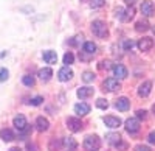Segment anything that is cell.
Wrapping results in <instances>:
<instances>
[{"instance_id":"f1b7e54d","label":"cell","mask_w":155,"mask_h":151,"mask_svg":"<svg viewBox=\"0 0 155 151\" xmlns=\"http://www.w3.org/2000/svg\"><path fill=\"white\" fill-rule=\"evenodd\" d=\"M22 81H23V84H25V86H30V87H31V86H34V78H33V77H30V75H25Z\"/></svg>"},{"instance_id":"4dcf8cb0","label":"cell","mask_w":155,"mask_h":151,"mask_svg":"<svg viewBox=\"0 0 155 151\" xmlns=\"http://www.w3.org/2000/svg\"><path fill=\"white\" fill-rule=\"evenodd\" d=\"M146 114H147V111H144V109H138V111H137V117H138L140 120H144V118L147 117Z\"/></svg>"},{"instance_id":"836d02e7","label":"cell","mask_w":155,"mask_h":151,"mask_svg":"<svg viewBox=\"0 0 155 151\" xmlns=\"http://www.w3.org/2000/svg\"><path fill=\"white\" fill-rule=\"evenodd\" d=\"M134 45H135V44H134V41H126L123 47H124L126 52H129V50H132V48H134Z\"/></svg>"},{"instance_id":"74e56055","label":"cell","mask_w":155,"mask_h":151,"mask_svg":"<svg viewBox=\"0 0 155 151\" xmlns=\"http://www.w3.org/2000/svg\"><path fill=\"white\" fill-rule=\"evenodd\" d=\"M135 151H150V148L146 146V145H138V146L135 148Z\"/></svg>"},{"instance_id":"b9f144b4","label":"cell","mask_w":155,"mask_h":151,"mask_svg":"<svg viewBox=\"0 0 155 151\" xmlns=\"http://www.w3.org/2000/svg\"><path fill=\"white\" fill-rule=\"evenodd\" d=\"M9 151H22V149H20V148H11Z\"/></svg>"},{"instance_id":"f546056e","label":"cell","mask_w":155,"mask_h":151,"mask_svg":"<svg viewBox=\"0 0 155 151\" xmlns=\"http://www.w3.org/2000/svg\"><path fill=\"white\" fill-rule=\"evenodd\" d=\"M96 106H98L99 109H107V108H109V103H107V100L99 98L98 101H96Z\"/></svg>"},{"instance_id":"d6a6232c","label":"cell","mask_w":155,"mask_h":151,"mask_svg":"<svg viewBox=\"0 0 155 151\" xmlns=\"http://www.w3.org/2000/svg\"><path fill=\"white\" fill-rule=\"evenodd\" d=\"M42 101H44V98H42V97H34V98L31 100V105H33V106H39Z\"/></svg>"},{"instance_id":"7c38bea8","label":"cell","mask_w":155,"mask_h":151,"mask_svg":"<svg viewBox=\"0 0 155 151\" xmlns=\"http://www.w3.org/2000/svg\"><path fill=\"white\" fill-rule=\"evenodd\" d=\"M42 56H44V61L47 64H56V61H58V55L53 50H47V52H44Z\"/></svg>"},{"instance_id":"3957f363","label":"cell","mask_w":155,"mask_h":151,"mask_svg":"<svg viewBox=\"0 0 155 151\" xmlns=\"http://www.w3.org/2000/svg\"><path fill=\"white\" fill-rule=\"evenodd\" d=\"M14 126L16 129L20 132V134H27L28 132V123H27V118H25V115H17L14 118Z\"/></svg>"},{"instance_id":"8fae6325","label":"cell","mask_w":155,"mask_h":151,"mask_svg":"<svg viewBox=\"0 0 155 151\" xmlns=\"http://www.w3.org/2000/svg\"><path fill=\"white\" fill-rule=\"evenodd\" d=\"M115 108L118 109V111H127L129 108H130V101H129V98H126V97H121V98H118V100H116Z\"/></svg>"},{"instance_id":"4fadbf2b","label":"cell","mask_w":155,"mask_h":151,"mask_svg":"<svg viewBox=\"0 0 155 151\" xmlns=\"http://www.w3.org/2000/svg\"><path fill=\"white\" fill-rule=\"evenodd\" d=\"M113 73L116 75L118 78H127V75H129V72H127V69L123 66V64H116V66H113Z\"/></svg>"},{"instance_id":"5bb4252c","label":"cell","mask_w":155,"mask_h":151,"mask_svg":"<svg viewBox=\"0 0 155 151\" xmlns=\"http://www.w3.org/2000/svg\"><path fill=\"white\" fill-rule=\"evenodd\" d=\"M104 123L107 125L109 128L115 129V128H118L120 125H121V120H120L118 117H112V115H107V117H104Z\"/></svg>"},{"instance_id":"d4e9b609","label":"cell","mask_w":155,"mask_h":151,"mask_svg":"<svg viewBox=\"0 0 155 151\" xmlns=\"http://www.w3.org/2000/svg\"><path fill=\"white\" fill-rule=\"evenodd\" d=\"M73 61H74V56H73V53H65L64 55V64H67V67L70 66V64H73Z\"/></svg>"},{"instance_id":"30bf717a","label":"cell","mask_w":155,"mask_h":151,"mask_svg":"<svg viewBox=\"0 0 155 151\" xmlns=\"http://www.w3.org/2000/svg\"><path fill=\"white\" fill-rule=\"evenodd\" d=\"M150 91H152V83H150V81H144L143 84L138 87V95L143 97V98H146V97L150 94Z\"/></svg>"},{"instance_id":"8992f818","label":"cell","mask_w":155,"mask_h":151,"mask_svg":"<svg viewBox=\"0 0 155 151\" xmlns=\"http://www.w3.org/2000/svg\"><path fill=\"white\" fill-rule=\"evenodd\" d=\"M141 12H143V16H146V17L153 16V12H155L153 2H150V0H144V2L141 3Z\"/></svg>"},{"instance_id":"f35d334b","label":"cell","mask_w":155,"mask_h":151,"mask_svg":"<svg viewBox=\"0 0 155 151\" xmlns=\"http://www.w3.org/2000/svg\"><path fill=\"white\" fill-rule=\"evenodd\" d=\"M147 140L152 143V145H155V131H152L150 134H149V137H147Z\"/></svg>"},{"instance_id":"ffe728a7","label":"cell","mask_w":155,"mask_h":151,"mask_svg":"<svg viewBox=\"0 0 155 151\" xmlns=\"http://www.w3.org/2000/svg\"><path fill=\"white\" fill-rule=\"evenodd\" d=\"M93 89L92 87H81V89H78V97L79 98H88L93 95Z\"/></svg>"},{"instance_id":"e0dca14e","label":"cell","mask_w":155,"mask_h":151,"mask_svg":"<svg viewBox=\"0 0 155 151\" xmlns=\"http://www.w3.org/2000/svg\"><path fill=\"white\" fill-rule=\"evenodd\" d=\"M37 77L41 78L42 81H48L51 77H53V70H51L50 67H44V69H41V70H39Z\"/></svg>"},{"instance_id":"52a82bcc","label":"cell","mask_w":155,"mask_h":151,"mask_svg":"<svg viewBox=\"0 0 155 151\" xmlns=\"http://www.w3.org/2000/svg\"><path fill=\"white\" fill-rule=\"evenodd\" d=\"M67 126H68L73 132H78V131L82 129V122H81L79 118H76V117H68V118H67Z\"/></svg>"},{"instance_id":"e575fe53","label":"cell","mask_w":155,"mask_h":151,"mask_svg":"<svg viewBox=\"0 0 155 151\" xmlns=\"http://www.w3.org/2000/svg\"><path fill=\"white\" fill-rule=\"evenodd\" d=\"M104 5V2L102 0H92V3H90V6L92 8H99V6H102Z\"/></svg>"},{"instance_id":"44dd1931","label":"cell","mask_w":155,"mask_h":151,"mask_svg":"<svg viewBox=\"0 0 155 151\" xmlns=\"http://www.w3.org/2000/svg\"><path fill=\"white\" fill-rule=\"evenodd\" d=\"M106 139H107V142H109V143L116 145L118 142H121V136H120L118 132H110V134H107V136H106Z\"/></svg>"},{"instance_id":"9c48e42d","label":"cell","mask_w":155,"mask_h":151,"mask_svg":"<svg viewBox=\"0 0 155 151\" xmlns=\"http://www.w3.org/2000/svg\"><path fill=\"white\" fill-rule=\"evenodd\" d=\"M71 77H73V70L68 69L67 66L62 67V69L58 72V78H59L61 81H68V80H71Z\"/></svg>"},{"instance_id":"ab89813d","label":"cell","mask_w":155,"mask_h":151,"mask_svg":"<svg viewBox=\"0 0 155 151\" xmlns=\"http://www.w3.org/2000/svg\"><path fill=\"white\" fill-rule=\"evenodd\" d=\"M27 148H28V149H30V151H36V149H37V148H36V145H34V143H28V145H27Z\"/></svg>"},{"instance_id":"7402d4cb","label":"cell","mask_w":155,"mask_h":151,"mask_svg":"<svg viewBox=\"0 0 155 151\" xmlns=\"http://www.w3.org/2000/svg\"><path fill=\"white\" fill-rule=\"evenodd\" d=\"M84 52L88 53V55H93V53L96 52V45H95L93 42H90V41L85 42V44H84Z\"/></svg>"},{"instance_id":"5b68a950","label":"cell","mask_w":155,"mask_h":151,"mask_svg":"<svg viewBox=\"0 0 155 151\" xmlns=\"http://www.w3.org/2000/svg\"><path fill=\"white\" fill-rule=\"evenodd\" d=\"M121 89V84L116 78H107L104 81V91H109V92H116Z\"/></svg>"},{"instance_id":"7a4b0ae2","label":"cell","mask_w":155,"mask_h":151,"mask_svg":"<svg viewBox=\"0 0 155 151\" xmlns=\"http://www.w3.org/2000/svg\"><path fill=\"white\" fill-rule=\"evenodd\" d=\"M101 148V140L98 136H87L84 139V149L85 151H98Z\"/></svg>"},{"instance_id":"1f68e13d","label":"cell","mask_w":155,"mask_h":151,"mask_svg":"<svg viewBox=\"0 0 155 151\" xmlns=\"http://www.w3.org/2000/svg\"><path fill=\"white\" fill-rule=\"evenodd\" d=\"M8 75H9V72L6 69H2V70H0V81H6L8 80Z\"/></svg>"},{"instance_id":"484cf974","label":"cell","mask_w":155,"mask_h":151,"mask_svg":"<svg viewBox=\"0 0 155 151\" xmlns=\"http://www.w3.org/2000/svg\"><path fill=\"white\" fill-rule=\"evenodd\" d=\"M62 145H65V146H70L71 149L78 146V143H76V142H74V140L71 139V137H67V139H64V140H62Z\"/></svg>"},{"instance_id":"ee69618b","label":"cell","mask_w":155,"mask_h":151,"mask_svg":"<svg viewBox=\"0 0 155 151\" xmlns=\"http://www.w3.org/2000/svg\"><path fill=\"white\" fill-rule=\"evenodd\" d=\"M68 151H73V149H68Z\"/></svg>"},{"instance_id":"60d3db41","label":"cell","mask_w":155,"mask_h":151,"mask_svg":"<svg viewBox=\"0 0 155 151\" xmlns=\"http://www.w3.org/2000/svg\"><path fill=\"white\" fill-rule=\"evenodd\" d=\"M126 3H127L129 6H134V3H135V0H126Z\"/></svg>"},{"instance_id":"cb8c5ba5","label":"cell","mask_w":155,"mask_h":151,"mask_svg":"<svg viewBox=\"0 0 155 151\" xmlns=\"http://www.w3.org/2000/svg\"><path fill=\"white\" fill-rule=\"evenodd\" d=\"M82 80H84V83H92V81L95 80L93 72H84V73H82Z\"/></svg>"},{"instance_id":"d590c367","label":"cell","mask_w":155,"mask_h":151,"mask_svg":"<svg viewBox=\"0 0 155 151\" xmlns=\"http://www.w3.org/2000/svg\"><path fill=\"white\" fill-rule=\"evenodd\" d=\"M115 12H116V17H118V19H121V20H124V12H126V11H124L123 8H118V9H116Z\"/></svg>"},{"instance_id":"9a60e30c","label":"cell","mask_w":155,"mask_h":151,"mask_svg":"<svg viewBox=\"0 0 155 151\" xmlns=\"http://www.w3.org/2000/svg\"><path fill=\"white\" fill-rule=\"evenodd\" d=\"M36 128H37V131L44 132V131H47V129L50 128V123H48V120H47L45 117H37V120H36Z\"/></svg>"},{"instance_id":"7bdbcfd3","label":"cell","mask_w":155,"mask_h":151,"mask_svg":"<svg viewBox=\"0 0 155 151\" xmlns=\"http://www.w3.org/2000/svg\"><path fill=\"white\" fill-rule=\"evenodd\" d=\"M152 111H153V114H155V105H153V106H152Z\"/></svg>"},{"instance_id":"8d00e7d4","label":"cell","mask_w":155,"mask_h":151,"mask_svg":"<svg viewBox=\"0 0 155 151\" xmlns=\"http://www.w3.org/2000/svg\"><path fill=\"white\" fill-rule=\"evenodd\" d=\"M115 146H116V149H118V151H124V149L127 148V143H124V142H118Z\"/></svg>"},{"instance_id":"83f0119b","label":"cell","mask_w":155,"mask_h":151,"mask_svg":"<svg viewBox=\"0 0 155 151\" xmlns=\"http://www.w3.org/2000/svg\"><path fill=\"white\" fill-rule=\"evenodd\" d=\"M110 64H112V62H110L109 59H104V61H101L99 64H98V69H99V70H104V69L107 70V69H110V67H112Z\"/></svg>"},{"instance_id":"603a6c76","label":"cell","mask_w":155,"mask_h":151,"mask_svg":"<svg viewBox=\"0 0 155 151\" xmlns=\"http://www.w3.org/2000/svg\"><path fill=\"white\" fill-rule=\"evenodd\" d=\"M61 148H62V142L61 140H54L53 139V140L50 142V149L51 151H59Z\"/></svg>"},{"instance_id":"ac0fdd59","label":"cell","mask_w":155,"mask_h":151,"mask_svg":"<svg viewBox=\"0 0 155 151\" xmlns=\"http://www.w3.org/2000/svg\"><path fill=\"white\" fill-rule=\"evenodd\" d=\"M150 28V23L147 22V19H141V20H138L137 23H135V30L137 31H147Z\"/></svg>"},{"instance_id":"d6986e66","label":"cell","mask_w":155,"mask_h":151,"mask_svg":"<svg viewBox=\"0 0 155 151\" xmlns=\"http://www.w3.org/2000/svg\"><path fill=\"white\" fill-rule=\"evenodd\" d=\"M0 137H2L3 142H11V140L16 139L14 132H12L11 129H2V131H0Z\"/></svg>"},{"instance_id":"277c9868","label":"cell","mask_w":155,"mask_h":151,"mask_svg":"<svg viewBox=\"0 0 155 151\" xmlns=\"http://www.w3.org/2000/svg\"><path fill=\"white\" fill-rule=\"evenodd\" d=\"M126 131L129 132V134H135V132H138L140 131V122H138V118H127L126 120Z\"/></svg>"},{"instance_id":"2e32d148","label":"cell","mask_w":155,"mask_h":151,"mask_svg":"<svg viewBox=\"0 0 155 151\" xmlns=\"http://www.w3.org/2000/svg\"><path fill=\"white\" fill-rule=\"evenodd\" d=\"M74 112L78 115H87L90 112V106L87 103H78L74 105Z\"/></svg>"},{"instance_id":"6da1fadb","label":"cell","mask_w":155,"mask_h":151,"mask_svg":"<svg viewBox=\"0 0 155 151\" xmlns=\"http://www.w3.org/2000/svg\"><path fill=\"white\" fill-rule=\"evenodd\" d=\"M92 31H93V34H96L98 37H101V39H104V37L109 36L107 25H106V22H102V20H95L92 23Z\"/></svg>"},{"instance_id":"ba28073f","label":"cell","mask_w":155,"mask_h":151,"mask_svg":"<svg viewBox=\"0 0 155 151\" xmlns=\"http://www.w3.org/2000/svg\"><path fill=\"white\" fill-rule=\"evenodd\" d=\"M152 47H153L152 37H143V39H140V42H138V48L141 50V52H149Z\"/></svg>"},{"instance_id":"4316f807","label":"cell","mask_w":155,"mask_h":151,"mask_svg":"<svg viewBox=\"0 0 155 151\" xmlns=\"http://www.w3.org/2000/svg\"><path fill=\"white\" fill-rule=\"evenodd\" d=\"M134 16H135V8L130 6V8L124 12V20H130V19H134Z\"/></svg>"}]
</instances>
